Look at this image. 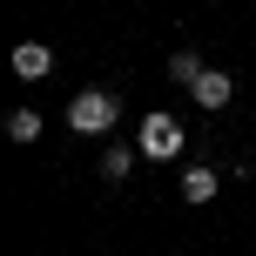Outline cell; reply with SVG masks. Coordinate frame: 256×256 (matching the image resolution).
Instances as JSON below:
<instances>
[{
  "label": "cell",
  "instance_id": "cell-1",
  "mask_svg": "<svg viewBox=\"0 0 256 256\" xmlns=\"http://www.w3.org/2000/svg\"><path fill=\"white\" fill-rule=\"evenodd\" d=\"M115 115H122V102L108 88H81L74 102H68V128H74V135H108Z\"/></svg>",
  "mask_w": 256,
  "mask_h": 256
},
{
  "label": "cell",
  "instance_id": "cell-2",
  "mask_svg": "<svg viewBox=\"0 0 256 256\" xmlns=\"http://www.w3.org/2000/svg\"><path fill=\"white\" fill-rule=\"evenodd\" d=\"M135 148L148 155V162H176V155H182V122H176V115H162V108H155V115H142Z\"/></svg>",
  "mask_w": 256,
  "mask_h": 256
},
{
  "label": "cell",
  "instance_id": "cell-3",
  "mask_svg": "<svg viewBox=\"0 0 256 256\" xmlns=\"http://www.w3.org/2000/svg\"><path fill=\"white\" fill-rule=\"evenodd\" d=\"M48 68H54V48H40V40H20L14 48V74L20 81H48Z\"/></svg>",
  "mask_w": 256,
  "mask_h": 256
},
{
  "label": "cell",
  "instance_id": "cell-4",
  "mask_svg": "<svg viewBox=\"0 0 256 256\" xmlns=\"http://www.w3.org/2000/svg\"><path fill=\"white\" fill-rule=\"evenodd\" d=\"M196 108H230V94H236V81L222 74V68H202V81H196Z\"/></svg>",
  "mask_w": 256,
  "mask_h": 256
},
{
  "label": "cell",
  "instance_id": "cell-5",
  "mask_svg": "<svg viewBox=\"0 0 256 256\" xmlns=\"http://www.w3.org/2000/svg\"><path fill=\"white\" fill-rule=\"evenodd\" d=\"M182 196H189V202H209V196H216V168H189V176H182Z\"/></svg>",
  "mask_w": 256,
  "mask_h": 256
},
{
  "label": "cell",
  "instance_id": "cell-6",
  "mask_svg": "<svg viewBox=\"0 0 256 256\" xmlns=\"http://www.w3.org/2000/svg\"><path fill=\"white\" fill-rule=\"evenodd\" d=\"M168 74H176V81H189V88H196V81H202V61H196L189 48H176V54H168Z\"/></svg>",
  "mask_w": 256,
  "mask_h": 256
},
{
  "label": "cell",
  "instance_id": "cell-7",
  "mask_svg": "<svg viewBox=\"0 0 256 256\" xmlns=\"http://www.w3.org/2000/svg\"><path fill=\"white\" fill-rule=\"evenodd\" d=\"M7 135L14 142H34L40 135V115H34V108H14V115H7Z\"/></svg>",
  "mask_w": 256,
  "mask_h": 256
},
{
  "label": "cell",
  "instance_id": "cell-8",
  "mask_svg": "<svg viewBox=\"0 0 256 256\" xmlns=\"http://www.w3.org/2000/svg\"><path fill=\"white\" fill-rule=\"evenodd\" d=\"M128 168H135V148H108V155H102V176H108V182H122Z\"/></svg>",
  "mask_w": 256,
  "mask_h": 256
}]
</instances>
